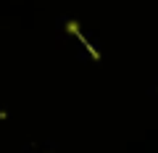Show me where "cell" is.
Listing matches in <instances>:
<instances>
[{"instance_id": "obj_1", "label": "cell", "mask_w": 158, "mask_h": 153, "mask_svg": "<svg viewBox=\"0 0 158 153\" xmlns=\"http://www.w3.org/2000/svg\"><path fill=\"white\" fill-rule=\"evenodd\" d=\"M66 29H69V32H74V34H79V27H77V21H69V24H66Z\"/></svg>"}]
</instances>
